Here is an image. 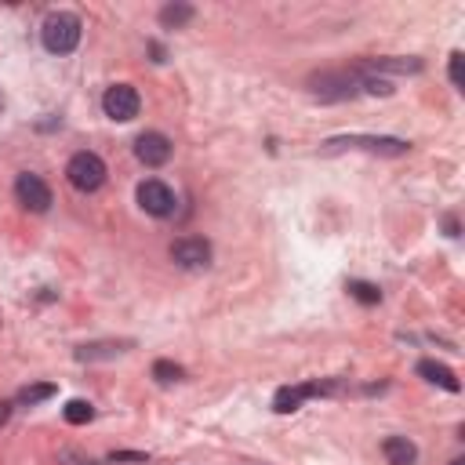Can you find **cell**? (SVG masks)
<instances>
[{
  "label": "cell",
  "mask_w": 465,
  "mask_h": 465,
  "mask_svg": "<svg viewBox=\"0 0 465 465\" xmlns=\"http://www.w3.org/2000/svg\"><path fill=\"white\" fill-rule=\"evenodd\" d=\"M80 29L84 25H80V18L73 11H51L44 18V25H40V40H44V47L51 54H69L80 44Z\"/></svg>",
  "instance_id": "obj_1"
},
{
  "label": "cell",
  "mask_w": 465,
  "mask_h": 465,
  "mask_svg": "<svg viewBox=\"0 0 465 465\" xmlns=\"http://www.w3.org/2000/svg\"><path fill=\"white\" fill-rule=\"evenodd\" d=\"M65 178H69L73 189L94 193V189H102V182H105V163H102L98 153H76V156L65 163Z\"/></svg>",
  "instance_id": "obj_2"
},
{
  "label": "cell",
  "mask_w": 465,
  "mask_h": 465,
  "mask_svg": "<svg viewBox=\"0 0 465 465\" xmlns=\"http://www.w3.org/2000/svg\"><path fill=\"white\" fill-rule=\"evenodd\" d=\"M102 109H105V116H109V120L127 124V120H134V116H138L142 98H138V91H134L131 84H113V87L102 94Z\"/></svg>",
  "instance_id": "obj_3"
},
{
  "label": "cell",
  "mask_w": 465,
  "mask_h": 465,
  "mask_svg": "<svg viewBox=\"0 0 465 465\" xmlns=\"http://www.w3.org/2000/svg\"><path fill=\"white\" fill-rule=\"evenodd\" d=\"M174 189L167 185V182H160V178H145L142 185H138V207L145 211V214H153V218H167V214H174Z\"/></svg>",
  "instance_id": "obj_4"
},
{
  "label": "cell",
  "mask_w": 465,
  "mask_h": 465,
  "mask_svg": "<svg viewBox=\"0 0 465 465\" xmlns=\"http://www.w3.org/2000/svg\"><path fill=\"white\" fill-rule=\"evenodd\" d=\"M15 196H18V203L25 207V211H33V214H44L47 207H51V185L40 178V174H18L15 178Z\"/></svg>",
  "instance_id": "obj_5"
},
{
  "label": "cell",
  "mask_w": 465,
  "mask_h": 465,
  "mask_svg": "<svg viewBox=\"0 0 465 465\" xmlns=\"http://www.w3.org/2000/svg\"><path fill=\"white\" fill-rule=\"evenodd\" d=\"M338 385H331V381H305V385H283V389H276V396H272V411L276 414H291V411H298L309 396H323V392H334Z\"/></svg>",
  "instance_id": "obj_6"
},
{
  "label": "cell",
  "mask_w": 465,
  "mask_h": 465,
  "mask_svg": "<svg viewBox=\"0 0 465 465\" xmlns=\"http://www.w3.org/2000/svg\"><path fill=\"white\" fill-rule=\"evenodd\" d=\"M338 145H356V149H367V153H385V156H403L411 149V142L403 138H374V134H349V138H331L323 142V149H338Z\"/></svg>",
  "instance_id": "obj_7"
},
{
  "label": "cell",
  "mask_w": 465,
  "mask_h": 465,
  "mask_svg": "<svg viewBox=\"0 0 465 465\" xmlns=\"http://www.w3.org/2000/svg\"><path fill=\"white\" fill-rule=\"evenodd\" d=\"M171 153H174V145H171V138L160 134V131H145V134L134 138V156H138L145 167H163V163L171 160Z\"/></svg>",
  "instance_id": "obj_8"
},
{
  "label": "cell",
  "mask_w": 465,
  "mask_h": 465,
  "mask_svg": "<svg viewBox=\"0 0 465 465\" xmlns=\"http://www.w3.org/2000/svg\"><path fill=\"white\" fill-rule=\"evenodd\" d=\"M171 258L182 269H203V265H211V243L203 236H182L171 243Z\"/></svg>",
  "instance_id": "obj_9"
},
{
  "label": "cell",
  "mask_w": 465,
  "mask_h": 465,
  "mask_svg": "<svg viewBox=\"0 0 465 465\" xmlns=\"http://www.w3.org/2000/svg\"><path fill=\"white\" fill-rule=\"evenodd\" d=\"M418 374H421L425 381H432V385L447 389V392H458V389H461V381L454 378V371H450V367H443V363H436V360H421V363H418Z\"/></svg>",
  "instance_id": "obj_10"
},
{
  "label": "cell",
  "mask_w": 465,
  "mask_h": 465,
  "mask_svg": "<svg viewBox=\"0 0 465 465\" xmlns=\"http://www.w3.org/2000/svg\"><path fill=\"white\" fill-rule=\"evenodd\" d=\"M381 450H385V461L389 465H414L418 461V447L407 436H389L381 443Z\"/></svg>",
  "instance_id": "obj_11"
},
{
  "label": "cell",
  "mask_w": 465,
  "mask_h": 465,
  "mask_svg": "<svg viewBox=\"0 0 465 465\" xmlns=\"http://www.w3.org/2000/svg\"><path fill=\"white\" fill-rule=\"evenodd\" d=\"M185 22H193V7L189 4H167L160 11V25H167V29H182Z\"/></svg>",
  "instance_id": "obj_12"
},
{
  "label": "cell",
  "mask_w": 465,
  "mask_h": 465,
  "mask_svg": "<svg viewBox=\"0 0 465 465\" xmlns=\"http://www.w3.org/2000/svg\"><path fill=\"white\" fill-rule=\"evenodd\" d=\"M54 392H58V389H54L51 381H40V385H25V389L18 392V403H29V407H33V403H44V400H51Z\"/></svg>",
  "instance_id": "obj_13"
},
{
  "label": "cell",
  "mask_w": 465,
  "mask_h": 465,
  "mask_svg": "<svg viewBox=\"0 0 465 465\" xmlns=\"http://www.w3.org/2000/svg\"><path fill=\"white\" fill-rule=\"evenodd\" d=\"M62 414H65V421H69V425H84V421H91V418H94V407H91L87 400H69Z\"/></svg>",
  "instance_id": "obj_14"
},
{
  "label": "cell",
  "mask_w": 465,
  "mask_h": 465,
  "mask_svg": "<svg viewBox=\"0 0 465 465\" xmlns=\"http://www.w3.org/2000/svg\"><path fill=\"white\" fill-rule=\"evenodd\" d=\"M349 294H352L356 302H363V305H378V302H381V291H378L374 283H363V280H352V283H349Z\"/></svg>",
  "instance_id": "obj_15"
},
{
  "label": "cell",
  "mask_w": 465,
  "mask_h": 465,
  "mask_svg": "<svg viewBox=\"0 0 465 465\" xmlns=\"http://www.w3.org/2000/svg\"><path fill=\"white\" fill-rule=\"evenodd\" d=\"M182 374H185V371H182L178 363H171V360H156V363H153V378H156V381H163V385L178 381Z\"/></svg>",
  "instance_id": "obj_16"
},
{
  "label": "cell",
  "mask_w": 465,
  "mask_h": 465,
  "mask_svg": "<svg viewBox=\"0 0 465 465\" xmlns=\"http://www.w3.org/2000/svg\"><path fill=\"white\" fill-rule=\"evenodd\" d=\"M450 84L454 87H465V73H461V51L450 54Z\"/></svg>",
  "instance_id": "obj_17"
},
{
  "label": "cell",
  "mask_w": 465,
  "mask_h": 465,
  "mask_svg": "<svg viewBox=\"0 0 465 465\" xmlns=\"http://www.w3.org/2000/svg\"><path fill=\"white\" fill-rule=\"evenodd\" d=\"M7 414H11V403H0V425L7 421Z\"/></svg>",
  "instance_id": "obj_18"
},
{
  "label": "cell",
  "mask_w": 465,
  "mask_h": 465,
  "mask_svg": "<svg viewBox=\"0 0 465 465\" xmlns=\"http://www.w3.org/2000/svg\"><path fill=\"white\" fill-rule=\"evenodd\" d=\"M450 465H465V461H461V458H454V461H450Z\"/></svg>",
  "instance_id": "obj_19"
},
{
  "label": "cell",
  "mask_w": 465,
  "mask_h": 465,
  "mask_svg": "<svg viewBox=\"0 0 465 465\" xmlns=\"http://www.w3.org/2000/svg\"><path fill=\"white\" fill-rule=\"evenodd\" d=\"M0 109H4V94H0Z\"/></svg>",
  "instance_id": "obj_20"
}]
</instances>
